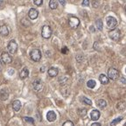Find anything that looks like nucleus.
Listing matches in <instances>:
<instances>
[{
  "label": "nucleus",
  "mask_w": 126,
  "mask_h": 126,
  "mask_svg": "<svg viewBox=\"0 0 126 126\" xmlns=\"http://www.w3.org/2000/svg\"><path fill=\"white\" fill-rule=\"evenodd\" d=\"M125 11H126V6H125Z\"/></svg>",
  "instance_id": "58836bf2"
},
{
  "label": "nucleus",
  "mask_w": 126,
  "mask_h": 126,
  "mask_svg": "<svg viewBox=\"0 0 126 126\" xmlns=\"http://www.w3.org/2000/svg\"><path fill=\"white\" fill-rule=\"evenodd\" d=\"M116 108H117L119 110H124V109H125V103H123V102H121V103H119L117 105H116Z\"/></svg>",
  "instance_id": "393cba45"
},
{
  "label": "nucleus",
  "mask_w": 126,
  "mask_h": 126,
  "mask_svg": "<svg viewBox=\"0 0 126 126\" xmlns=\"http://www.w3.org/2000/svg\"><path fill=\"white\" fill-rule=\"evenodd\" d=\"M7 48H8V52L11 54H14L17 52V49H18V44L16 43L15 40H11L8 44V46H7Z\"/></svg>",
  "instance_id": "39448f33"
},
{
  "label": "nucleus",
  "mask_w": 126,
  "mask_h": 126,
  "mask_svg": "<svg viewBox=\"0 0 126 126\" xmlns=\"http://www.w3.org/2000/svg\"><path fill=\"white\" fill-rule=\"evenodd\" d=\"M96 104H97V106L99 107L100 109H102V110H103V109H104V108L106 107L107 103H106V101H105V100L100 99V100H98V101L96 102Z\"/></svg>",
  "instance_id": "6ab92c4d"
},
{
  "label": "nucleus",
  "mask_w": 126,
  "mask_h": 126,
  "mask_svg": "<svg viewBox=\"0 0 126 126\" xmlns=\"http://www.w3.org/2000/svg\"><path fill=\"white\" fill-rule=\"evenodd\" d=\"M12 108L15 111H19L21 109V103L19 100H15L13 103H12Z\"/></svg>",
  "instance_id": "a211bd4d"
},
{
  "label": "nucleus",
  "mask_w": 126,
  "mask_h": 126,
  "mask_svg": "<svg viewBox=\"0 0 126 126\" xmlns=\"http://www.w3.org/2000/svg\"><path fill=\"white\" fill-rule=\"evenodd\" d=\"M82 101L84 103H86L87 105H92V102H91L89 98H87V97H82Z\"/></svg>",
  "instance_id": "a878e982"
},
{
  "label": "nucleus",
  "mask_w": 126,
  "mask_h": 126,
  "mask_svg": "<svg viewBox=\"0 0 126 126\" xmlns=\"http://www.w3.org/2000/svg\"><path fill=\"white\" fill-rule=\"evenodd\" d=\"M1 59H2V61H3L4 63H5V64H10V63H11V61H12L11 56L8 53H6V52H4V53H2Z\"/></svg>",
  "instance_id": "1a4fd4ad"
},
{
  "label": "nucleus",
  "mask_w": 126,
  "mask_h": 126,
  "mask_svg": "<svg viewBox=\"0 0 126 126\" xmlns=\"http://www.w3.org/2000/svg\"><path fill=\"white\" fill-rule=\"evenodd\" d=\"M2 70V62H1V60H0V71Z\"/></svg>",
  "instance_id": "f704fd0d"
},
{
  "label": "nucleus",
  "mask_w": 126,
  "mask_h": 126,
  "mask_svg": "<svg viewBox=\"0 0 126 126\" xmlns=\"http://www.w3.org/2000/svg\"><path fill=\"white\" fill-rule=\"evenodd\" d=\"M33 1L37 6H40V5H42V4H43V0H33Z\"/></svg>",
  "instance_id": "bb28decb"
},
{
  "label": "nucleus",
  "mask_w": 126,
  "mask_h": 126,
  "mask_svg": "<svg viewBox=\"0 0 126 126\" xmlns=\"http://www.w3.org/2000/svg\"><path fill=\"white\" fill-rule=\"evenodd\" d=\"M41 35L44 39H49L52 35V29L49 26H44L41 30Z\"/></svg>",
  "instance_id": "f03ea898"
},
{
  "label": "nucleus",
  "mask_w": 126,
  "mask_h": 126,
  "mask_svg": "<svg viewBox=\"0 0 126 126\" xmlns=\"http://www.w3.org/2000/svg\"><path fill=\"white\" fill-rule=\"evenodd\" d=\"M0 35L3 37H6L9 35V28L5 25H3L0 26Z\"/></svg>",
  "instance_id": "9d476101"
},
{
  "label": "nucleus",
  "mask_w": 126,
  "mask_h": 126,
  "mask_svg": "<svg viewBox=\"0 0 126 126\" xmlns=\"http://www.w3.org/2000/svg\"><path fill=\"white\" fill-rule=\"evenodd\" d=\"M99 81L102 84L106 85V84H108L109 82H110V78H109L108 76H106L105 74H100V76H99Z\"/></svg>",
  "instance_id": "dca6fc26"
},
{
  "label": "nucleus",
  "mask_w": 126,
  "mask_h": 126,
  "mask_svg": "<svg viewBox=\"0 0 126 126\" xmlns=\"http://www.w3.org/2000/svg\"><path fill=\"white\" fill-rule=\"evenodd\" d=\"M30 57L33 61L38 62V61H40V59H41V53H40V51L39 49H33L31 51Z\"/></svg>",
  "instance_id": "f257e3e1"
},
{
  "label": "nucleus",
  "mask_w": 126,
  "mask_h": 126,
  "mask_svg": "<svg viewBox=\"0 0 126 126\" xmlns=\"http://www.w3.org/2000/svg\"><path fill=\"white\" fill-rule=\"evenodd\" d=\"M47 119L49 122H54L56 120V114H55V112L53 111V110L48 111L47 114Z\"/></svg>",
  "instance_id": "ddd939ff"
},
{
  "label": "nucleus",
  "mask_w": 126,
  "mask_h": 126,
  "mask_svg": "<svg viewBox=\"0 0 126 126\" xmlns=\"http://www.w3.org/2000/svg\"><path fill=\"white\" fill-rule=\"evenodd\" d=\"M62 126H74V125L73 122H71V121H66L65 123H63Z\"/></svg>",
  "instance_id": "cd10ccee"
},
{
  "label": "nucleus",
  "mask_w": 126,
  "mask_h": 126,
  "mask_svg": "<svg viewBox=\"0 0 126 126\" xmlns=\"http://www.w3.org/2000/svg\"><path fill=\"white\" fill-rule=\"evenodd\" d=\"M120 35H121V33L118 29H113L109 33V36L111 40H115V41H117V40L120 39Z\"/></svg>",
  "instance_id": "423d86ee"
},
{
  "label": "nucleus",
  "mask_w": 126,
  "mask_h": 126,
  "mask_svg": "<svg viewBox=\"0 0 126 126\" xmlns=\"http://www.w3.org/2000/svg\"><path fill=\"white\" fill-rule=\"evenodd\" d=\"M122 119H123V117L122 116H120V117H117V118H116V119H114L110 123V125L111 126H114V125H116V124H117L118 123H120L121 121H122Z\"/></svg>",
  "instance_id": "5701e85b"
},
{
  "label": "nucleus",
  "mask_w": 126,
  "mask_h": 126,
  "mask_svg": "<svg viewBox=\"0 0 126 126\" xmlns=\"http://www.w3.org/2000/svg\"><path fill=\"white\" fill-rule=\"evenodd\" d=\"M96 23V27L98 28V30L100 31L103 30V21H102V19H97Z\"/></svg>",
  "instance_id": "b1692460"
},
{
  "label": "nucleus",
  "mask_w": 126,
  "mask_h": 126,
  "mask_svg": "<svg viewBox=\"0 0 126 126\" xmlns=\"http://www.w3.org/2000/svg\"><path fill=\"white\" fill-rule=\"evenodd\" d=\"M28 16H29L31 19H36L38 16H39V12H38V11L36 9L32 8V9H30L29 12H28Z\"/></svg>",
  "instance_id": "f8f14e48"
},
{
  "label": "nucleus",
  "mask_w": 126,
  "mask_h": 126,
  "mask_svg": "<svg viewBox=\"0 0 126 126\" xmlns=\"http://www.w3.org/2000/svg\"><path fill=\"white\" fill-rule=\"evenodd\" d=\"M82 5L83 6H89V0H83Z\"/></svg>",
  "instance_id": "c756f323"
},
{
  "label": "nucleus",
  "mask_w": 126,
  "mask_h": 126,
  "mask_svg": "<svg viewBox=\"0 0 126 126\" xmlns=\"http://www.w3.org/2000/svg\"><path fill=\"white\" fill-rule=\"evenodd\" d=\"M24 119H25V121L29 122V123H34V119H33V118H32V117H24Z\"/></svg>",
  "instance_id": "c85d7f7f"
},
{
  "label": "nucleus",
  "mask_w": 126,
  "mask_h": 126,
  "mask_svg": "<svg viewBox=\"0 0 126 126\" xmlns=\"http://www.w3.org/2000/svg\"><path fill=\"white\" fill-rule=\"evenodd\" d=\"M9 74H13V69H10V72H9Z\"/></svg>",
  "instance_id": "72a5a7b5"
},
{
  "label": "nucleus",
  "mask_w": 126,
  "mask_h": 126,
  "mask_svg": "<svg viewBox=\"0 0 126 126\" xmlns=\"http://www.w3.org/2000/svg\"><path fill=\"white\" fill-rule=\"evenodd\" d=\"M78 114L81 117H84L87 114V110L86 109H79L78 110Z\"/></svg>",
  "instance_id": "4be33fe9"
},
{
  "label": "nucleus",
  "mask_w": 126,
  "mask_h": 126,
  "mask_svg": "<svg viewBox=\"0 0 126 126\" xmlns=\"http://www.w3.org/2000/svg\"><path fill=\"white\" fill-rule=\"evenodd\" d=\"M123 126H126V123H124V125H123Z\"/></svg>",
  "instance_id": "e433bc0d"
},
{
  "label": "nucleus",
  "mask_w": 126,
  "mask_h": 126,
  "mask_svg": "<svg viewBox=\"0 0 126 126\" xmlns=\"http://www.w3.org/2000/svg\"><path fill=\"white\" fill-rule=\"evenodd\" d=\"M1 4H2V1L0 0V7H1Z\"/></svg>",
  "instance_id": "c9c22d12"
},
{
  "label": "nucleus",
  "mask_w": 126,
  "mask_h": 126,
  "mask_svg": "<svg viewBox=\"0 0 126 126\" xmlns=\"http://www.w3.org/2000/svg\"><path fill=\"white\" fill-rule=\"evenodd\" d=\"M9 97V93L6 89H2L0 91V98L2 101H5Z\"/></svg>",
  "instance_id": "f3484780"
},
{
  "label": "nucleus",
  "mask_w": 126,
  "mask_h": 126,
  "mask_svg": "<svg viewBox=\"0 0 126 126\" xmlns=\"http://www.w3.org/2000/svg\"><path fill=\"white\" fill-rule=\"evenodd\" d=\"M118 76H119V72H118L116 68L110 67V69L108 70V77H109L110 80L115 81V80H116L118 78Z\"/></svg>",
  "instance_id": "20e7f679"
},
{
  "label": "nucleus",
  "mask_w": 126,
  "mask_h": 126,
  "mask_svg": "<svg viewBox=\"0 0 126 126\" xmlns=\"http://www.w3.org/2000/svg\"><path fill=\"white\" fill-rule=\"evenodd\" d=\"M106 22L108 27L110 28V29H114L117 26V20L114 17H108L106 19Z\"/></svg>",
  "instance_id": "6e6552de"
},
{
  "label": "nucleus",
  "mask_w": 126,
  "mask_h": 126,
  "mask_svg": "<svg viewBox=\"0 0 126 126\" xmlns=\"http://www.w3.org/2000/svg\"><path fill=\"white\" fill-rule=\"evenodd\" d=\"M67 51H68V49H67V47H64L63 48H61V53H67Z\"/></svg>",
  "instance_id": "7c9ffc66"
},
{
  "label": "nucleus",
  "mask_w": 126,
  "mask_h": 126,
  "mask_svg": "<svg viewBox=\"0 0 126 126\" xmlns=\"http://www.w3.org/2000/svg\"><path fill=\"white\" fill-rule=\"evenodd\" d=\"M96 85V81H94V80H89L88 82H87V86L88 88H89V89H94Z\"/></svg>",
  "instance_id": "412c9836"
},
{
  "label": "nucleus",
  "mask_w": 126,
  "mask_h": 126,
  "mask_svg": "<svg viewBox=\"0 0 126 126\" xmlns=\"http://www.w3.org/2000/svg\"><path fill=\"white\" fill-rule=\"evenodd\" d=\"M49 7L50 9H52V10H55L57 7H58V2H57V0H50Z\"/></svg>",
  "instance_id": "aec40b11"
},
{
  "label": "nucleus",
  "mask_w": 126,
  "mask_h": 126,
  "mask_svg": "<svg viewBox=\"0 0 126 126\" xmlns=\"http://www.w3.org/2000/svg\"><path fill=\"white\" fill-rule=\"evenodd\" d=\"M47 73H48V75L50 77H55L59 74V70L56 67H50L47 71Z\"/></svg>",
  "instance_id": "4468645a"
},
{
  "label": "nucleus",
  "mask_w": 126,
  "mask_h": 126,
  "mask_svg": "<svg viewBox=\"0 0 126 126\" xmlns=\"http://www.w3.org/2000/svg\"><path fill=\"white\" fill-rule=\"evenodd\" d=\"M60 4H62V5H65V1L64 0H60Z\"/></svg>",
  "instance_id": "473e14b6"
},
{
  "label": "nucleus",
  "mask_w": 126,
  "mask_h": 126,
  "mask_svg": "<svg viewBox=\"0 0 126 126\" xmlns=\"http://www.w3.org/2000/svg\"><path fill=\"white\" fill-rule=\"evenodd\" d=\"M100 117V111L97 110H93L90 113V118L93 121H97Z\"/></svg>",
  "instance_id": "9b49d317"
},
{
  "label": "nucleus",
  "mask_w": 126,
  "mask_h": 126,
  "mask_svg": "<svg viewBox=\"0 0 126 126\" xmlns=\"http://www.w3.org/2000/svg\"><path fill=\"white\" fill-rule=\"evenodd\" d=\"M91 126H101V123H94L91 124Z\"/></svg>",
  "instance_id": "2f4dec72"
},
{
  "label": "nucleus",
  "mask_w": 126,
  "mask_h": 126,
  "mask_svg": "<svg viewBox=\"0 0 126 126\" xmlns=\"http://www.w3.org/2000/svg\"><path fill=\"white\" fill-rule=\"evenodd\" d=\"M68 24H69L70 27H72L73 29H76L80 25V19L76 17L71 16L68 19Z\"/></svg>",
  "instance_id": "7ed1b4c3"
},
{
  "label": "nucleus",
  "mask_w": 126,
  "mask_h": 126,
  "mask_svg": "<svg viewBox=\"0 0 126 126\" xmlns=\"http://www.w3.org/2000/svg\"><path fill=\"white\" fill-rule=\"evenodd\" d=\"M33 89L37 91V92H40L43 89V82L40 79H36L33 82Z\"/></svg>",
  "instance_id": "0eeeda50"
},
{
  "label": "nucleus",
  "mask_w": 126,
  "mask_h": 126,
  "mask_svg": "<svg viewBox=\"0 0 126 126\" xmlns=\"http://www.w3.org/2000/svg\"><path fill=\"white\" fill-rule=\"evenodd\" d=\"M29 76V70L27 67H24L23 69L20 71L19 73V77L21 79H26Z\"/></svg>",
  "instance_id": "2eb2a0df"
},
{
  "label": "nucleus",
  "mask_w": 126,
  "mask_h": 126,
  "mask_svg": "<svg viewBox=\"0 0 126 126\" xmlns=\"http://www.w3.org/2000/svg\"><path fill=\"white\" fill-rule=\"evenodd\" d=\"M125 73H126V68H125Z\"/></svg>",
  "instance_id": "4c0bfd02"
}]
</instances>
